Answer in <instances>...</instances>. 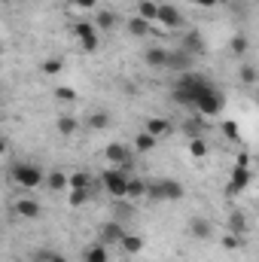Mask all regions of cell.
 Instances as JSON below:
<instances>
[{
    "label": "cell",
    "mask_w": 259,
    "mask_h": 262,
    "mask_svg": "<svg viewBox=\"0 0 259 262\" xmlns=\"http://www.w3.org/2000/svg\"><path fill=\"white\" fill-rule=\"evenodd\" d=\"M12 180H15L21 189H37V186L46 183V174H43V168H37V165L18 162V165L12 168Z\"/></svg>",
    "instance_id": "cell-1"
},
{
    "label": "cell",
    "mask_w": 259,
    "mask_h": 262,
    "mask_svg": "<svg viewBox=\"0 0 259 262\" xmlns=\"http://www.w3.org/2000/svg\"><path fill=\"white\" fill-rule=\"evenodd\" d=\"M146 195L156 198V201H180V198L186 195V189H183L177 180L165 177V180H159V183H146Z\"/></svg>",
    "instance_id": "cell-2"
},
{
    "label": "cell",
    "mask_w": 259,
    "mask_h": 262,
    "mask_svg": "<svg viewBox=\"0 0 259 262\" xmlns=\"http://www.w3.org/2000/svg\"><path fill=\"white\" fill-rule=\"evenodd\" d=\"M192 104L201 110V113H204V116H217V113L223 110V95H220V92H217V89L207 82V85H204V89L195 95Z\"/></svg>",
    "instance_id": "cell-3"
},
{
    "label": "cell",
    "mask_w": 259,
    "mask_h": 262,
    "mask_svg": "<svg viewBox=\"0 0 259 262\" xmlns=\"http://www.w3.org/2000/svg\"><path fill=\"white\" fill-rule=\"evenodd\" d=\"M101 180H104V189H107L113 198H125V183H128V174H125V171L110 168V171L101 174Z\"/></svg>",
    "instance_id": "cell-4"
},
{
    "label": "cell",
    "mask_w": 259,
    "mask_h": 262,
    "mask_svg": "<svg viewBox=\"0 0 259 262\" xmlns=\"http://www.w3.org/2000/svg\"><path fill=\"white\" fill-rule=\"evenodd\" d=\"M156 21H159L162 28H183V15H180V9H177L174 3H159Z\"/></svg>",
    "instance_id": "cell-5"
},
{
    "label": "cell",
    "mask_w": 259,
    "mask_h": 262,
    "mask_svg": "<svg viewBox=\"0 0 259 262\" xmlns=\"http://www.w3.org/2000/svg\"><path fill=\"white\" fill-rule=\"evenodd\" d=\"M73 34H76V40H79V46H82L85 52H95V49H98V31H95V25L76 21V25H73Z\"/></svg>",
    "instance_id": "cell-6"
},
{
    "label": "cell",
    "mask_w": 259,
    "mask_h": 262,
    "mask_svg": "<svg viewBox=\"0 0 259 262\" xmlns=\"http://www.w3.org/2000/svg\"><path fill=\"white\" fill-rule=\"evenodd\" d=\"M12 210L18 213V216H25V220H40V213H43V204L37 201V198H18V201H12Z\"/></svg>",
    "instance_id": "cell-7"
},
{
    "label": "cell",
    "mask_w": 259,
    "mask_h": 262,
    "mask_svg": "<svg viewBox=\"0 0 259 262\" xmlns=\"http://www.w3.org/2000/svg\"><path fill=\"white\" fill-rule=\"evenodd\" d=\"M122 235H125V226H122V223H116V220H113V223H107V226H101V244H104V247H110V244L116 247V244L122 241Z\"/></svg>",
    "instance_id": "cell-8"
},
{
    "label": "cell",
    "mask_w": 259,
    "mask_h": 262,
    "mask_svg": "<svg viewBox=\"0 0 259 262\" xmlns=\"http://www.w3.org/2000/svg\"><path fill=\"white\" fill-rule=\"evenodd\" d=\"M186 229H189V235L198 238V241H207V238L213 235V226H210V220H207V216H192Z\"/></svg>",
    "instance_id": "cell-9"
},
{
    "label": "cell",
    "mask_w": 259,
    "mask_h": 262,
    "mask_svg": "<svg viewBox=\"0 0 259 262\" xmlns=\"http://www.w3.org/2000/svg\"><path fill=\"white\" fill-rule=\"evenodd\" d=\"M171 70H177V73H186V70H192V55L189 52H183V49H177V52H168V64Z\"/></svg>",
    "instance_id": "cell-10"
},
{
    "label": "cell",
    "mask_w": 259,
    "mask_h": 262,
    "mask_svg": "<svg viewBox=\"0 0 259 262\" xmlns=\"http://www.w3.org/2000/svg\"><path fill=\"white\" fill-rule=\"evenodd\" d=\"M113 125V116L107 113V110H95V113H89V119H85V128L89 131H107Z\"/></svg>",
    "instance_id": "cell-11"
},
{
    "label": "cell",
    "mask_w": 259,
    "mask_h": 262,
    "mask_svg": "<svg viewBox=\"0 0 259 262\" xmlns=\"http://www.w3.org/2000/svg\"><path fill=\"white\" fill-rule=\"evenodd\" d=\"M116 25H119L116 12H107V9H101V12H98V18H95V31H101V34H110Z\"/></svg>",
    "instance_id": "cell-12"
},
{
    "label": "cell",
    "mask_w": 259,
    "mask_h": 262,
    "mask_svg": "<svg viewBox=\"0 0 259 262\" xmlns=\"http://www.w3.org/2000/svg\"><path fill=\"white\" fill-rule=\"evenodd\" d=\"M125 198H131V201L146 198V180H140V177H128V183H125Z\"/></svg>",
    "instance_id": "cell-13"
},
{
    "label": "cell",
    "mask_w": 259,
    "mask_h": 262,
    "mask_svg": "<svg viewBox=\"0 0 259 262\" xmlns=\"http://www.w3.org/2000/svg\"><path fill=\"white\" fill-rule=\"evenodd\" d=\"M146 134H153V137H165V134H171V122L168 119H146V125H143Z\"/></svg>",
    "instance_id": "cell-14"
},
{
    "label": "cell",
    "mask_w": 259,
    "mask_h": 262,
    "mask_svg": "<svg viewBox=\"0 0 259 262\" xmlns=\"http://www.w3.org/2000/svg\"><path fill=\"white\" fill-rule=\"evenodd\" d=\"M247 183H250V171L238 165V168L232 171V183H229V192H241V189H244Z\"/></svg>",
    "instance_id": "cell-15"
},
{
    "label": "cell",
    "mask_w": 259,
    "mask_h": 262,
    "mask_svg": "<svg viewBox=\"0 0 259 262\" xmlns=\"http://www.w3.org/2000/svg\"><path fill=\"white\" fill-rule=\"evenodd\" d=\"M146 64L149 67H165L168 64V49H162V46H153V49H146Z\"/></svg>",
    "instance_id": "cell-16"
},
{
    "label": "cell",
    "mask_w": 259,
    "mask_h": 262,
    "mask_svg": "<svg viewBox=\"0 0 259 262\" xmlns=\"http://www.w3.org/2000/svg\"><path fill=\"white\" fill-rule=\"evenodd\" d=\"M107 159L113 162V165H125L131 156H128V146H122V143H110L107 146Z\"/></svg>",
    "instance_id": "cell-17"
},
{
    "label": "cell",
    "mask_w": 259,
    "mask_h": 262,
    "mask_svg": "<svg viewBox=\"0 0 259 262\" xmlns=\"http://www.w3.org/2000/svg\"><path fill=\"white\" fill-rule=\"evenodd\" d=\"M156 9H159V3H153V0H137V18H143V21H156Z\"/></svg>",
    "instance_id": "cell-18"
},
{
    "label": "cell",
    "mask_w": 259,
    "mask_h": 262,
    "mask_svg": "<svg viewBox=\"0 0 259 262\" xmlns=\"http://www.w3.org/2000/svg\"><path fill=\"white\" fill-rule=\"evenodd\" d=\"M229 232H232V235H244V232H247V216H244L241 210H232V213H229Z\"/></svg>",
    "instance_id": "cell-19"
},
{
    "label": "cell",
    "mask_w": 259,
    "mask_h": 262,
    "mask_svg": "<svg viewBox=\"0 0 259 262\" xmlns=\"http://www.w3.org/2000/svg\"><path fill=\"white\" fill-rule=\"evenodd\" d=\"M119 247H122L125 253H131V256H134V253H140V250H143V238H140V235H128V232H125V235H122V241H119Z\"/></svg>",
    "instance_id": "cell-20"
},
{
    "label": "cell",
    "mask_w": 259,
    "mask_h": 262,
    "mask_svg": "<svg viewBox=\"0 0 259 262\" xmlns=\"http://www.w3.org/2000/svg\"><path fill=\"white\" fill-rule=\"evenodd\" d=\"M46 186H49L52 192L67 189V174H64V171H52V174H46Z\"/></svg>",
    "instance_id": "cell-21"
},
{
    "label": "cell",
    "mask_w": 259,
    "mask_h": 262,
    "mask_svg": "<svg viewBox=\"0 0 259 262\" xmlns=\"http://www.w3.org/2000/svg\"><path fill=\"white\" fill-rule=\"evenodd\" d=\"M107 259H110V253H107V247H104V244L89 247V250H85V256H82V262H107Z\"/></svg>",
    "instance_id": "cell-22"
},
{
    "label": "cell",
    "mask_w": 259,
    "mask_h": 262,
    "mask_svg": "<svg viewBox=\"0 0 259 262\" xmlns=\"http://www.w3.org/2000/svg\"><path fill=\"white\" fill-rule=\"evenodd\" d=\"M149 28H153V25H149V21H143V18H137V15L128 18V34H131V37H146V34H149Z\"/></svg>",
    "instance_id": "cell-23"
},
{
    "label": "cell",
    "mask_w": 259,
    "mask_h": 262,
    "mask_svg": "<svg viewBox=\"0 0 259 262\" xmlns=\"http://www.w3.org/2000/svg\"><path fill=\"white\" fill-rule=\"evenodd\" d=\"M153 146H156V137L146 134V131H137V137H134V149H137V152H149Z\"/></svg>",
    "instance_id": "cell-24"
},
{
    "label": "cell",
    "mask_w": 259,
    "mask_h": 262,
    "mask_svg": "<svg viewBox=\"0 0 259 262\" xmlns=\"http://www.w3.org/2000/svg\"><path fill=\"white\" fill-rule=\"evenodd\" d=\"M201 49H204V43H201V37H198V34H186V40H183V52H189V55H198V52H201Z\"/></svg>",
    "instance_id": "cell-25"
},
{
    "label": "cell",
    "mask_w": 259,
    "mask_h": 262,
    "mask_svg": "<svg viewBox=\"0 0 259 262\" xmlns=\"http://www.w3.org/2000/svg\"><path fill=\"white\" fill-rule=\"evenodd\" d=\"M40 70L46 73V76H55V73H61L64 70V58H49V61H43Z\"/></svg>",
    "instance_id": "cell-26"
},
{
    "label": "cell",
    "mask_w": 259,
    "mask_h": 262,
    "mask_svg": "<svg viewBox=\"0 0 259 262\" xmlns=\"http://www.w3.org/2000/svg\"><path fill=\"white\" fill-rule=\"evenodd\" d=\"M76 128H79V122H76L73 116H61V119H58V131H61V134H76Z\"/></svg>",
    "instance_id": "cell-27"
},
{
    "label": "cell",
    "mask_w": 259,
    "mask_h": 262,
    "mask_svg": "<svg viewBox=\"0 0 259 262\" xmlns=\"http://www.w3.org/2000/svg\"><path fill=\"white\" fill-rule=\"evenodd\" d=\"M67 186L70 189H89V177L85 174H70L67 177Z\"/></svg>",
    "instance_id": "cell-28"
},
{
    "label": "cell",
    "mask_w": 259,
    "mask_h": 262,
    "mask_svg": "<svg viewBox=\"0 0 259 262\" xmlns=\"http://www.w3.org/2000/svg\"><path fill=\"white\" fill-rule=\"evenodd\" d=\"M241 82H244V85H253V82H256V67L253 64L241 67Z\"/></svg>",
    "instance_id": "cell-29"
},
{
    "label": "cell",
    "mask_w": 259,
    "mask_h": 262,
    "mask_svg": "<svg viewBox=\"0 0 259 262\" xmlns=\"http://www.w3.org/2000/svg\"><path fill=\"white\" fill-rule=\"evenodd\" d=\"M85 201H89V189H73V192H70V204H73V207H79V204H85Z\"/></svg>",
    "instance_id": "cell-30"
},
{
    "label": "cell",
    "mask_w": 259,
    "mask_h": 262,
    "mask_svg": "<svg viewBox=\"0 0 259 262\" xmlns=\"http://www.w3.org/2000/svg\"><path fill=\"white\" fill-rule=\"evenodd\" d=\"M223 247H226V250H238V247H241V235H232V232H229V235L223 238Z\"/></svg>",
    "instance_id": "cell-31"
},
{
    "label": "cell",
    "mask_w": 259,
    "mask_h": 262,
    "mask_svg": "<svg viewBox=\"0 0 259 262\" xmlns=\"http://www.w3.org/2000/svg\"><path fill=\"white\" fill-rule=\"evenodd\" d=\"M232 52H235V55H244V52H247V37H235V40H232Z\"/></svg>",
    "instance_id": "cell-32"
},
{
    "label": "cell",
    "mask_w": 259,
    "mask_h": 262,
    "mask_svg": "<svg viewBox=\"0 0 259 262\" xmlns=\"http://www.w3.org/2000/svg\"><path fill=\"white\" fill-rule=\"evenodd\" d=\"M189 152H192L195 159H201V156L207 152V146H204V140H192V143H189Z\"/></svg>",
    "instance_id": "cell-33"
},
{
    "label": "cell",
    "mask_w": 259,
    "mask_h": 262,
    "mask_svg": "<svg viewBox=\"0 0 259 262\" xmlns=\"http://www.w3.org/2000/svg\"><path fill=\"white\" fill-rule=\"evenodd\" d=\"M55 98H61V101H73L76 95H73L70 89H55Z\"/></svg>",
    "instance_id": "cell-34"
},
{
    "label": "cell",
    "mask_w": 259,
    "mask_h": 262,
    "mask_svg": "<svg viewBox=\"0 0 259 262\" xmlns=\"http://www.w3.org/2000/svg\"><path fill=\"white\" fill-rule=\"evenodd\" d=\"M223 131H226V137H238V125H235V122H226Z\"/></svg>",
    "instance_id": "cell-35"
},
{
    "label": "cell",
    "mask_w": 259,
    "mask_h": 262,
    "mask_svg": "<svg viewBox=\"0 0 259 262\" xmlns=\"http://www.w3.org/2000/svg\"><path fill=\"white\" fill-rule=\"evenodd\" d=\"M76 6H79V9H95L98 0H76Z\"/></svg>",
    "instance_id": "cell-36"
},
{
    "label": "cell",
    "mask_w": 259,
    "mask_h": 262,
    "mask_svg": "<svg viewBox=\"0 0 259 262\" xmlns=\"http://www.w3.org/2000/svg\"><path fill=\"white\" fill-rule=\"evenodd\" d=\"M46 262H67V256H61V253H49V259Z\"/></svg>",
    "instance_id": "cell-37"
},
{
    "label": "cell",
    "mask_w": 259,
    "mask_h": 262,
    "mask_svg": "<svg viewBox=\"0 0 259 262\" xmlns=\"http://www.w3.org/2000/svg\"><path fill=\"white\" fill-rule=\"evenodd\" d=\"M195 3H201V6H213L217 0H195Z\"/></svg>",
    "instance_id": "cell-38"
},
{
    "label": "cell",
    "mask_w": 259,
    "mask_h": 262,
    "mask_svg": "<svg viewBox=\"0 0 259 262\" xmlns=\"http://www.w3.org/2000/svg\"><path fill=\"white\" fill-rule=\"evenodd\" d=\"M3 152H6V140L0 137V156H3Z\"/></svg>",
    "instance_id": "cell-39"
},
{
    "label": "cell",
    "mask_w": 259,
    "mask_h": 262,
    "mask_svg": "<svg viewBox=\"0 0 259 262\" xmlns=\"http://www.w3.org/2000/svg\"><path fill=\"white\" fill-rule=\"evenodd\" d=\"M0 55H3V43H0Z\"/></svg>",
    "instance_id": "cell-40"
},
{
    "label": "cell",
    "mask_w": 259,
    "mask_h": 262,
    "mask_svg": "<svg viewBox=\"0 0 259 262\" xmlns=\"http://www.w3.org/2000/svg\"><path fill=\"white\" fill-rule=\"evenodd\" d=\"M0 101H3V92H0Z\"/></svg>",
    "instance_id": "cell-41"
},
{
    "label": "cell",
    "mask_w": 259,
    "mask_h": 262,
    "mask_svg": "<svg viewBox=\"0 0 259 262\" xmlns=\"http://www.w3.org/2000/svg\"><path fill=\"white\" fill-rule=\"evenodd\" d=\"M192 3H195V0H192Z\"/></svg>",
    "instance_id": "cell-42"
}]
</instances>
